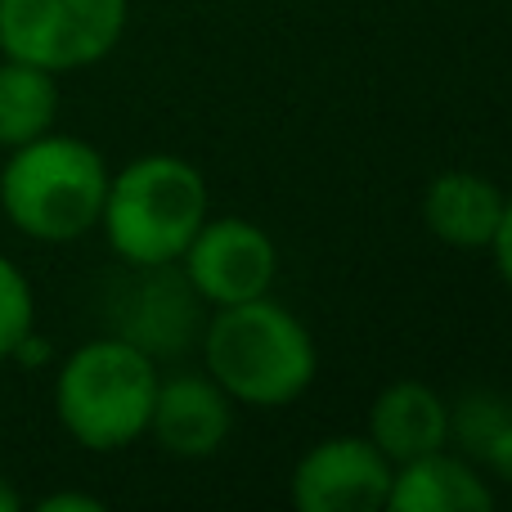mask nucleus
<instances>
[{"instance_id":"1","label":"nucleus","mask_w":512,"mask_h":512,"mask_svg":"<svg viewBox=\"0 0 512 512\" xmlns=\"http://www.w3.org/2000/svg\"><path fill=\"white\" fill-rule=\"evenodd\" d=\"M203 360L225 396L256 409L292 405L319 369L315 337L270 297L216 306V319L203 328Z\"/></svg>"},{"instance_id":"2","label":"nucleus","mask_w":512,"mask_h":512,"mask_svg":"<svg viewBox=\"0 0 512 512\" xmlns=\"http://www.w3.org/2000/svg\"><path fill=\"white\" fill-rule=\"evenodd\" d=\"M108 194V167L95 144L77 135H36L9 149L0 167V207L9 225L36 243L86 239L99 225Z\"/></svg>"},{"instance_id":"3","label":"nucleus","mask_w":512,"mask_h":512,"mask_svg":"<svg viewBox=\"0 0 512 512\" xmlns=\"http://www.w3.org/2000/svg\"><path fill=\"white\" fill-rule=\"evenodd\" d=\"M158 360L122 337H90L59 364L54 378V414L63 432L95 454L126 450L149 432L153 396H158Z\"/></svg>"},{"instance_id":"4","label":"nucleus","mask_w":512,"mask_h":512,"mask_svg":"<svg viewBox=\"0 0 512 512\" xmlns=\"http://www.w3.org/2000/svg\"><path fill=\"white\" fill-rule=\"evenodd\" d=\"M207 221V180L176 153H144L108 176L99 225L126 265L180 261Z\"/></svg>"},{"instance_id":"5","label":"nucleus","mask_w":512,"mask_h":512,"mask_svg":"<svg viewBox=\"0 0 512 512\" xmlns=\"http://www.w3.org/2000/svg\"><path fill=\"white\" fill-rule=\"evenodd\" d=\"M131 0H0V54L45 72L108 59L126 32Z\"/></svg>"},{"instance_id":"6","label":"nucleus","mask_w":512,"mask_h":512,"mask_svg":"<svg viewBox=\"0 0 512 512\" xmlns=\"http://www.w3.org/2000/svg\"><path fill=\"white\" fill-rule=\"evenodd\" d=\"M108 324L149 360H176L203 337V297L180 261L126 265L108 301Z\"/></svg>"},{"instance_id":"7","label":"nucleus","mask_w":512,"mask_h":512,"mask_svg":"<svg viewBox=\"0 0 512 512\" xmlns=\"http://www.w3.org/2000/svg\"><path fill=\"white\" fill-rule=\"evenodd\" d=\"M180 270L198 288L207 306H239V301L265 297L279 274V248L261 225L243 221V216H207L203 230L189 239Z\"/></svg>"},{"instance_id":"8","label":"nucleus","mask_w":512,"mask_h":512,"mask_svg":"<svg viewBox=\"0 0 512 512\" xmlns=\"http://www.w3.org/2000/svg\"><path fill=\"white\" fill-rule=\"evenodd\" d=\"M396 463L369 436H328L292 468V504L301 512H373L387 508Z\"/></svg>"},{"instance_id":"9","label":"nucleus","mask_w":512,"mask_h":512,"mask_svg":"<svg viewBox=\"0 0 512 512\" xmlns=\"http://www.w3.org/2000/svg\"><path fill=\"white\" fill-rule=\"evenodd\" d=\"M234 409L225 387L207 373H176V378L158 382L149 414V432L158 436V445L176 459H207L230 441Z\"/></svg>"},{"instance_id":"10","label":"nucleus","mask_w":512,"mask_h":512,"mask_svg":"<svg viewBox=\"0 0 512 512\" xmlns=\"http://www.w3.org/2000/svg\"><path fill=\"white\" fill-rule=\"evenodd\" d=\"M387 508L391 512H490L495 495H490L486 477L468 459H459L450 450H432L409 463H396Z\"/></svg>"},{"instance_id":"11","label":"nucleus","mask_w":512,"mask_h":512,"mask_svg":"<svg viewBox=\"0 0 512 512\" xmlns=\"http://www.w3.org/2000/svg\"><path fill=\"white\" fill-rule=\"evenodd\" d=\"M369 441L391 463L450 445V405L427 382H391L369 409Z\"/></svg>"},{"instance_id":"12","label":"nucleus","mask_w":512,"mask_h":512,"mask_svg":"<svg viewBox=\"0 0 512 512\" xmlns=\"http://www.w3.org/2000/svg\"><path fill=\"white\" fill-rule=\"evenodd\" d=\"M499 216H504V194L495 180L477 176V171H441L423 194L427 230L463 252L490 248Z\"/></svg>"},{"instance_id":"13","label":"nucleus","mask_w":512,"mask_h":512,"mask_svg":"<svg viewBox=\"0 0 512 512\" xmlns=\"http://www.w3.org/2000/svg\"><path fill=\"white\" fill-rule=\"evenodd\" d=\"M54 117H59L54 72L23 59L0 63V149H18V144L45 135Z\"/></svg>"},{"instance_id":"14","label":"nucleus","mask_w":512,"mask_h":512,"mask_svg":"<svg viewBox=\"0 0 512 512\" xmlns=\"http://www.w3.org/2000/svg\"><path fill=\"white\" fill-rule=\"evenodd\" d=\"M504 423H512V405L499 391H468L450 409V436L463 445L468 459H481V450L495 441V432Z\"/></svg>"},{"instance_id":"15","label":"nucleus","mask_w":512,"mask_h":512,"mask_svg":"<svg viewBox=\"0 0 512 512\" xmlns=\"http://www.w3.org/2000/svg\"><path fill=\"white\" fill-rule=\"evenodd\" d=\"M36 328V297L27 274L9 256H0V360L14 355V346Z\"/></svg>"},{"instance_id":"16","label":"nucleus","mask_w":512,"mask_h":512,"mask_svg":"<svg viewBox=\"0 0 512 512\" xmlns=\"http://www.w3.org/2000/svg\"><path fill=\"white\" fill-rule=\"evenodd\" d=\"M477 463H486L495 477H504V481H512V423H504L495 432V441L481 450V459Z\"/></svg>"},{"instance_id":"17","label":"nucleus","mask_w":512,"mask_h":512,"mask_svg":"<svg viewBox=\"0 0 512 512\" xmlns=\"http://www.w3.org/2000/svg\"><path fill=\"white\" fill-rule=\"evenodd\" d=\"M490 252H495V265L504 274V283L512 288V198H504V216L495 225V239H490Z\"/></svg>"},{"instance_id":"18","label":"nucleus","mask_w":512,"mask_h":512,"mask_svg":"<svg viewBox=\"0 0 512 512\" xmlns=\"http://www.w3.org/2000/svg\"><path fill=\"white\" fill-rule=\"evenodd\" d=\"M36 508H41V512H99V508H104V499L77 495V490H59V495H45Z\"/></svg>"},{"instance_id":"19","label":"nucleus","mask_w":512,"mask_h":512,"mask_svg":"<svg viewBox=\"0 0 512 512\" xmlns=\"http://www.w3.org/2000/svg\"><path fill=\"white\" fill-rule=\"evenodd\" d=\"M18 508H23V499H18V490L9 486L5 477H0V512H18Z\"/></svg>"}]
</instances>
